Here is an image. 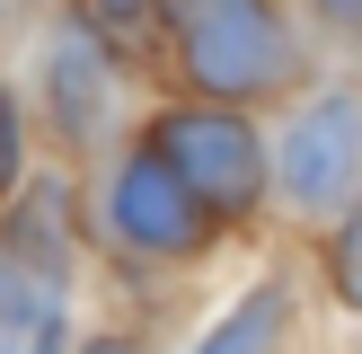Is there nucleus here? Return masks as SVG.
<instances>
[{
  "instance_id": "obj_11",
  "label": "nucleus",
  "mask_w": 362,
  "mask_h": 354,
  "mask_svg": "<svg viewBox=\"0 0 362 354\" xmlns=\"http://www.w3.org/2000/svg\"><path fill=\"white\" fill-rule=\"evenodd\" d=\"M88 354H133V346H88Z\"/></svg>"
},
{
  "instance_id": "obj_6",
  "label": "nucleus",
  "mask_w": 362,
  "mask_h": 354,
  "mask_svg": "<svg viewBox=\"0 0 362 354\" xmlns=\"http://www.w3.org/2000/svg\"><path fill=\"white\" fill-rule=\"evenodd\" d=\"M53 115H62V133H98L106 124V53L88 27L53 35Z\"/></svg>"
},
{
  "instance_id": "obj_10",
  "label": "nucleus",
  "mask_w": 362,
  "mask_h": 354,
  "mask_svg": "<svg viewBox=\"0 0 362 354\" xmlns=\"http://www.w3.org/2000/svg\"><path fill=\"white\" fill-rule=\"evenodd\" d=\"M327 18H336V27H354V35H362V0H327Z\"/></svg>"
},
{
  "instance_id": "obj_8",
  "label": "nucleus",
  "mask_w": 362,
  "mask_h": 354,
  "mask_svg": "<svg viewBox=\"0 0 362 354\" xmlns=\"http://www.w3.org/2000/svg\"><path fill=\"white\" fill-rule=\"evenodd\" d=\"M336 292H345V310H362V212L336 230Z\"/></svg>"
},
{
  "instance_id": "obj_5",
  "label": "nucleus",
  "mask_w": 362,
  "mask_h": 354,
  "mask_svg": "<svg viewBox=\"0 0 362 354\" xmlns=\"http://www.w3.org/2000/svg\"><path fill=\"white\" fill-rule=\"evenodd\" d=\"M0 354H62V301L27 257H9V283H0Z\"/></svg>"
},
{
  "instance_id": "obj_3",
  "label": "nucleus",
  "mask_w": 362,
  "mask_h": 354,
  "mask_svg": "<svg viewBox=\"0 0 362 354\" xmlns=\"http://www.w3.org/2000/svg\"><path fill=\"white\" fill-rule=\"evenodd\" d=\"M106 212H115V230L133 248H151V257H186V248H204V230H212V212H204V195L186 186V177L168 169V159H124L115 169V195H106Z\"/></svg>"
},
{
  "instance_id": "obj_9",
  "label": "nucleus",
  "mask_w": 362,
  "mask_h": 354,
  "mask_svg": "<svg viewBox=\"0 0 362 354\" xmlns=\"http://www.w3.org/2000/svg\"><path fill=\"white\" fill-rule=\"evenodd\" d=\"M98 9H106V18H115V27H133V18H141V9H151V0H98Z\"/></svg>"
},
{
  "instance_id": "obj_7",
  "label": "nucleus",
  "mask_w": 362,
  "mask_h": 354,
  "mask_svg": "<svg viewBox=\"0 0 362 354\" xmlns=\"http://www.w3.org/2000/svg\"><path fill=\"white\" fill-rule=\"evenodd\" d=\"M274 336H283V292L265 283V292H247L239 310L204 336V354H274Z\"/></svg>"
},
{
  "instance_id": "obj_2",
  "label": "nucleus",
  "mask_w": 362,
  "mask_h": 354,
  "mask_svg": "<svg viewBox=\"0 0 362 354\" xmlns=\"http://www.w3.org/2000/svg\"><path fill=\"white\" fill-rule=\"evenodd\" d=\"M159 159L204 195L212 222H221V212H247V204L265 195V151H257V133H247L239 115H221V106L159 115Z\"/></svg>"
},
{
  "instance_id": "obj_4",
  "label": "nucleus",
  "mask_w": 362,
  "mask_h": 354,
  "mask_svg": "<svg viewBox=\"0 0 362 354\" xmlns=\"http://www.w3.org/2000/svg\"><path fill=\"white\" fill-rule=\"evenodd\" d=\"M362 177V98H318L283 133V186L300 204H345Z\"/></svg>"
},
{
  "instance_id": "obj_1",
  "label": "nucleus",
  "mask_w": 362,
  "mask_h": 354,
  "mask_svg": "<svg viewBox=\"0 0 362 354\" xmlns=\"http://www.w3.org/2000/svg\"><path fill=\"white\" fill-rule=\"evenodd\" d=\"M168 18H177V45H186V71L212 98H257L292 62L283 18L265 0H168Z\"/></svg>"
}]
</instances>
